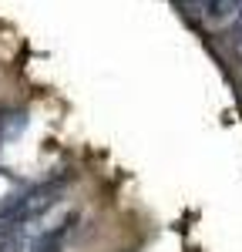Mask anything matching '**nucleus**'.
Instances as JSON below:
<instances>
[{"label": "nucleus", "mask_w": 242, "mask_h": 252, "mask_svg": "<svg viewBox=\"0 0 242 252\" xmlns=\"http://www.w3.org/2000/svg\"><path fill=\"white\" fill-rule=\"evenodd\" d=\"M74 225V215H67L64 222H60L58 229H51V232H44L34 242V252H60V246H64V235H67V229Z\"/></svg>", "instance_id": "f257e3e1"}, {"label": "nucleus", "mask_w": 242, "mask_h": 252, "mask_svg": "<svg viewBox=\"0 0 242 252\" xmlns=\"http://www.w3.org/2000/svg\"><path fill=\"white\" fill-rule=\"evenodd\" d=\"M24 115H3L0 118V128H3V138H14V135H20L24 131Z\"/></svg>", "instance_id": "f03ea898"}, {"label": "nucleus", "mask_w": 242, "mask_h": 252, "mask_svg": "<svg viewBox=\"0 0 242 252\" xmlns=\"http://www.w3.org/2000/svg\"><path fill=\"white\" fill-rule=\"evenodd\" d=\"M20 242H24V232L3 235V239H0V252H14V249H20Z\"/></svg>", "instance_id": "7ed1b4c3"}, {"label": "nucleus", "mask_w": 242, "mask_h": 252, "mask_svg": "<svg viewBox=\"0 0 242 252\" xmlns=\"http://www.w3.org/2000/svg\"><path fill=\"white\" fill-rule=\"evenodd\" d=\"M0 225H3V215H0Z\"/></svg>", "instance_id": "20e7f679"}]
</instances>
